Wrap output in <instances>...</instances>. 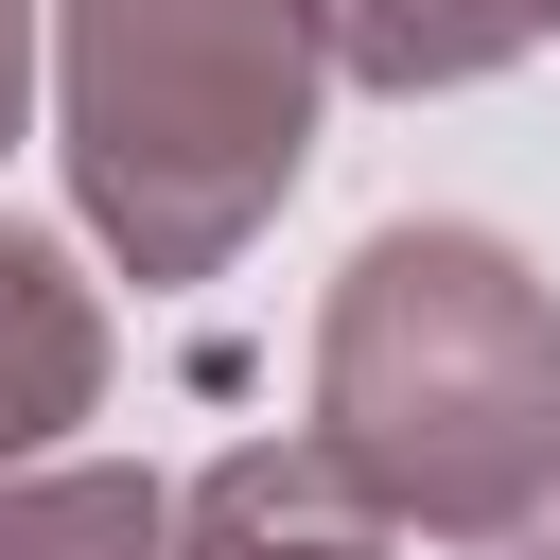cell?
Returning a JSON list of instances; mask_svg holds the SVG:
<instances>
[{
    "label": "cell",
    "mask_w": 560,
    "mask_h": 560,
    "mask_svg": "<svg viewBox=\"0 0 560 560\" xmlns=\"http://www.w3.org/2000/svg\"><path fill=\"white\" fill-rule=\"evenodd\" d=\"M88 385H105V315H88V280H70L35 228H0V472H18L52 420H88Z\"/></svg>",
    "instance_id": "cell-4"
},
{
    "label": "cell",
    "mask_w": 560,
    "mask_h": 560,
    "mask_svg": "<svg viewBox=\"0 0 560 560\" xmlns=\"http://www.w3.org/2000/svg\"><path fill=\"white\" fill-rule=\"evenodd\" d=\"M315 455L438 542L560 508V298L490 228H385L315 315Z\"/></svg>",
    "instance_id": "cell-1"
},
{
    "label": "cell",
    "mask_w": 560,
    "mask_h": 560,
    "mask_svg": "<svg viewBox=\"0 0 560 560\" xmlns=\"http://www.w3.org/2000/svg\"><path fill=\"white\" fill-rule=\"evenodd\" d=\"M315 35L350 88H472L525 35H560V0H315Z\"/></svg>",
    "instance_id": "cell-5"
},
{
    "label": "cell",
    "mask_w": 560,
    "mask_h": 560,
    "mask_svg": "<svg viewBox=\"0 0 560 560\" xmlns=\"http://www.w3.org/2000/svg\"><path fill=\"white\" fill-rule=\"evenodd\" d=\"M175 508L140 472H18L0 490V560H158Z\"/></svg>",
    "instance_id": "cell-6"
},
{
    "label": "cell",
    "mask_w": 560,
    "mask_h": 560,
    "mask_svg": "<svg viewBox=\"0 0 560 560\" xmlns=\"http://www.w3.org/2000/svg\"><path fill=\"white\" fill-rule=\"evenodd\" d=\"M542 560H560V542H542Z\"/></svg>",
    "instance_id": "cell-8"
},
{
    "label": "cell",
    "mask_w": 560,
    "mask_h": 560,
    "mask_svg": "<svg viewBox=\"0 0 560 560\" xmlns=\"http://www.w3.org/2000/svg\"><path fill=\"white\" fill-rule=\"evenodd\" d=\"M315 0H70L52 18V105H70V192L140 280H210L315 158Z\"/></svg>",
    "instance_id": "cell-2"
},
{
    "label": "cell",
    "mask_w": 560,
    "mask_h": 560,
    "mask_svg": "<svg viewBox=\"0 0 560 560\" xmlns=\"http://www.w3.org/2000/svg\"><path fill=\"white\" fill-rule=\"evenodd\" d=\"M175 542H192V560H385V508H368L315 438H298V455L262 438V455H228V472L175 508Z\"/></svg>",
    "instance_id": "cell-3"
},
{
    "label": "cell",
    "mask_w": 560,
    "mask_h": 560,
    "mask_svg": "<svg viewBox=\"0 0 560 560\" xmlns=\"http://www.w3.org/2000/svg\"><path fill=\"white\" fill-rule=\"evenodd\" d=\"M18 88H35V0H0V140H18Z\"/></svg>",
    "instance_id": "cell-7"
}]
</instances>
